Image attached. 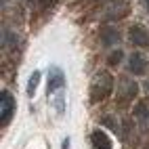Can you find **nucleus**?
<instances>
[{
	"label": "nucleus",
	"instance_id": "nucleus-1",
	"mask_svg": "<svg viewBox=\"0 0 149 149\" xmlns=\"http://www.w3.org/2000/svg\"><path fill=\"white\" fill-rule=\"evenodd\" d=\"M111 91H113V76L109 72H97L91 82V101L93 103L105 101L111 95Z\"/></svg>",
	"mask_w": 149,
	"mask_h": 149
},
{
	"label": "nucleus",
	"instance_id": "nucleus-2",
	"mask_svg": "<svg viewBox=\"0 0 149 149\" xmlns=\"http://www.w3.org/2000/svg\"><path fill=\"white\" fill-rule=\"evenodd\" d=\"M13 113H15V99L8 91H2V95H0V126L2 128L8 126Z\"/></svg>",
	"mask_w": 149,
	"mask_h": 149
},
{
	"label": "nucleus",
	"instance_id": "nucleus-3",
	"mask_svg": "<svg viewBox=\"0 0 149 149\" xmlns=\"http://www.w3.org/2000/svg\"><path fill=\"white\" fill-rule=\"evenodd\" d=\"M65 86V74L61 67H51L48 69V97L55 95L57 91H63Z\"/></svg>",
	"mask_w": 149,
	"mask_h": 149
},
{
	"label": "nucleus",
	"instance_id": "nucleus-4",
	"mask_svg": "<svg viewBox=\"0 0 149 149\" xmlns=\"http://www.w3.org/2000/svg\"><path fill=\"white\" fill-rule=\"evenodd\" d=\"M128 11H130V4L126 0H111L105 8V17L107 19H122L128 15Z\"/></svg>",
	"mask_w": 149,
	"mask_h": 149
},
{
	"label": "nucleus",
	"instance_id": "nucleus-5",
	"mask_svg": "<svg viewBox=\"0 0 149 149\" xmlns=\"http://www.w3.org/2000/svg\"><path fill=\"white\" fill-rule=\"evenodd\" d=\"M130 40L134 46H141V48H147L149 46V29L141 23H134L130 27Z\"/></svg>",
	"mask_w": 149,
	"mask_h": 149
},
{
	"label": "nucleus",
	"instance_id": "nucleus-6",
	"mask_svg": "<svg viewBox=\"0 0 149 149\" xmlns=\"http://www.w3.org/2000/svg\"><path fill=\"white\" fill-rule=\"evenodd\" d=\"M122 40V34H120V29L118 27H111V25H107L101 29V44L107 46V48H111V46H118Z\"/></svg>",
	"mask_w": 149,
	"mask_h": 149
},
{
	"label": "nucleus",
	"instance_id": "nucleus-7",
	"mask_svg": "<svg viewBox=\"0 0 149 149\" xmlns=\"http://www.w3.org/2000/svg\"><path fill=\"white\" fill-rule=\"evenodd\" d=\"M128 72L134 76H143L147 72V59L141 53H132L128 57Z\"/></svg>",
	"mask_w": 149,
	"mask_h": 149
},
{
	"label": "nucleus",
	"instance_id": "nucleus-8",
	"mask_svg": "<svg viewBox=\"0 0 149 149\" xmlns=\"http://www.w3.org/2000/svg\"><path fill=\"white\" fill-rule=\"evenodd\" d=\"M118 86H120V99H122V101H132V99L136 97L139 86H136V82H134V80L122 78V80L118 82Z\"/></svg>",
	"mask_w": 149,
	"mask_h": 149
},
{
	"label": "nucleus",
	"instance_id": "nucleus-9",
	"mask_svg": "<svg viewBox=\"0 0 149 149\" xmlns=\"http://www.w3.org/2000/svg\"><path fill=\"white\" fill-rule=\"evenodd\" d=\"M91 145H93V149H113L111 139H109L107 132H103V130H95L91 134Z\"/></svg>",
	"mask_w": 149,
	"mask_h": 149
},
{
	"label": "nucleus",
	"instance_id": "nucleus-10",
	"mask_svg": "<svg viewBox=\"0 0 149 149\" xmlns=\"http://www.w3.org/2000/svg\"><path fill=\"white\" fill-rule=\"evenodd\" d=\"M134 116H136L141 122L149 124V103H147V101L136 103V107H134Z\"/></svg>",
	"mask_w": 149,
	"mask_h": 149
},
{
	"label": "nucleus",
	"instance_id": "nucleus-11",
	"mask_svg": "<svg viewBox=\"0 0 149 149\" xmlns=\"http://www.w3.org/2000/svg\"><path fill=\"white\" fill-rule=\"evenodd\" d=\"M17 42H19V38H17L15 34H11V32L6 29V32H4V38H2V44H4V48L13 51V48H17Z\"/></svg>",
	"mask_w": 149,
	"mask_h": 149
},
{
	"label": "nucleus",
	"instance_id": "nucleus-12",
	"mask_svg": "<svg viewBox=\"0 0 149 149\" xmlns=\"http://www.w3.org/2000/svg\"><path fill=\"white\" fill-rule=\"evenodd\" d=\"M38 82H40V72H34L29 76V82H27V95L29 97H34L36 88H38Z\"/></svg>",
	"mask_w": 149,
	"mask_h": 149
},
{
	"label": "nucleus",
	"instance_id": "nucleus-13",
	"mask_svg": "<svg viewBox=\"0 0 149 149\" xmlns=\"http://www.w3.org/2000/svg\"><path fill=\"white\" fill-rule=\"evenodd\" d=\"M101 122H103L107 128H111L113 132H118V130H120V124H118V120H116L113 116H109V113H107V116H103V120H101Z\"/></svg>",
	"mask_w": 149,
	"mask_h": 149
},
{
	"label": "nucleus",
	"instance_id": "nucleus-14",
	"mask_svg": "<svg viewBox=\"0 0 149 149\" xmlns=\"http://www.w3.org/2000/svg\"><path fill=\"white\" fill-rule=\"evenodd\" d=\"M120 61H122V51L118 48V51H113L111 55H109V65H111V67H116Z\"/></svg>",
	"mask_w": 149,
	"mask_h": 149
},
{
	"label": "nucleus",
	"instance_id": "nucleus-15",
	"mask_svg": "<svg viewBox=\"0 0 149 149\" xmlns=\"http://www.w3.org/2000/svg\"><path fill=\"white\" fill-rule=\"evenodd\" d=\"M63 149H69V139H65V141H63Z\"/></svg>",
	"mask_w": 149,
	"mask_h": 149
},
{
	"label": "nucleus",
	"instance_id": "nucleus-16",
	"mask_svg": "<svg viewBox=\"0 0 149 149\" xmlns=\"http://www.w3.org/2000/svg\"><path fill=\"white\" fill-rule=\"evenodd\" d=\"M143 2H145V6H147V8H149V0H143Z\"/></svg>",
	"mask_w": 149,
	"mask_h": 149
},
{
	"label": "nucleus",
	"instance_id": "nucleus-17",
	"mask_svg": "<svg viewBox=\"0 0 149 149\" xmlns=\"http://www.w3.org/2000/svg\"><path fill=\"white\" fill-rule=\"evenodd\" d=\"M27 2H34V0H27Z\"/></svg>",
	"mask_w": 149,
	"mask_h": 149
}]
</instances>
